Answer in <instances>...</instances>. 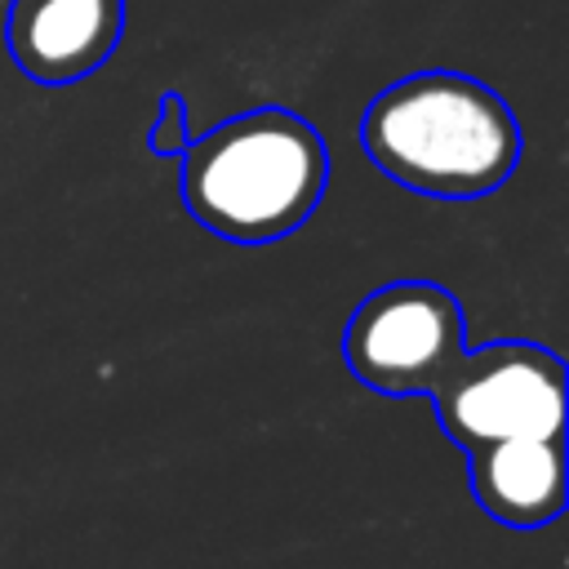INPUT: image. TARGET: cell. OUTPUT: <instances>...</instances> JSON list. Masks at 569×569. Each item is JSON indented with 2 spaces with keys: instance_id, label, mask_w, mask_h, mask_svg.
Returning a JSON list of instances; mask_svg holds the SVG:
<instances>
[{
  "instance_id": "cell-6",
  "label": "cell",
  "mask_w": 569,
  "mask_h": 569,
  "mask_svg": "<svg viewBox=\"0 0 569 569\" xmlns=\"http://www.w3.org/2000/svg\"><path fill=\"white\" fill-rule=\"evenodd\" d=\"M467 480L485 516L511 529H542L565 511V436H507L467 449Z\"/></svg>"
},
{
  "instance_id": "cell-3",
  "label": "cell",
  "mask_w": 569,
  "mask_h": 569,
  "mask_svg": "<svg viewBox=\"0 0 569 569\" xmlns=\"http://www.w3.org/2000/svg\"><path fill=\"white\" fill-rule=\"evenodd\" d=\"M565 365L551 347L502 338L462 347L427 391L440 431L467 453L507 436H565Z\"/></svg>"
},
{
  "instance_id": "cell-7",
  "label": "cell",
  "mask_w": 569,
  "mask_h": 569,
  "mask_svg": "<svg viewBox=\"0 0 569 569\" xmlns=\"http://www.w3.org/2000/svg\"><path fill=\"white\" fill-rule=\"evenodd\" d=\"M187 142H191V133H187V98L178 89H164L160 93V116H156V124L147 133V147L156 156H182Z\"/></svg>"
},
{
  "instance_id": "cell-4",
  "label": "cell",
  "mask_w": 569,
  "mask_h": 569,
  "mask_svg": "<svg viewBox=\"0 0 569 569\" xmlns=\"http://www.w3.org/2000/svg\"><path fill=\"white\" fill-rule=\"evenodd\" d=\"M462 347V302L436 280H391L373 289L342 329V365L351 378L391 400H427Z\"/></svg>"
},
{
  "instance_id": "cell-1",
  "label": "cell",
  "mask_w": 569,
  "mask_h": 569,
  "mask_svg": "<svg viewBox=\"0 0 569 569\" xmlns=\"http://www.w3.org/2000/svg\"><path fill=\"white\" fill-rule=\"evenodd\" d=\"M365 156L405 191L476 200L520 164V120L485 80L449 67L409 71L378 89L360 116Z\"/></svg>"
},
{
  "instance_id": "cell-2",
  "label": "cell",
  "mask_w": 569,
  "mask_h": 569,
  "mask_svg": "<svg viewBox=\"0 0 569 569\" xmlns=\"http://www.w3.org/2000/svg\"><path fill=\"white\" fill-rule=\"evenodd\" d=\"M325 187L329 147L289 107L240 111L182 147V204L231 244L293 236L325 200Z\"/></svg>"
},
{
  "instance_id": "cell-5",
  "label": "cell",
  "mask_w": 569,
  "mask_h": 569,
  "mask_svg": "<svg viewBox=\"0 0 569 569\" xmlns=\"http://www.w3.org/2000/svg\"><path fill=\"white\" fill-rule=\"evenodd\" d=\"M124 36V0H9L4 44L18 71L62 89L93 76Z\"/></svg>"
}]
</instances>
